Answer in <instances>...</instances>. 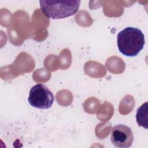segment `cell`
Instances as JSON below:
<instances>
[{
    "label": "cell",
    "instance_id": "6da1fadb",
    "mask_svg": "<svg viewBox=\"0 0 148 148\" xmlns=\"http://www.w3.org/2000/svg\"><path fill=\"white\" fill-rule=\"evenodd\" d=\"M145 35L135 27H128L117 34V45L119 51L127 57L136 56L143 49Z\"/></svg>",
    "mask_w": 148,
    "mask_h": 148
},
{
    "label": "cell",
    "instance_id": "7a4b0ae2",
    "mask_svg": "<svg viewBox=\"0 0 148 148\" xmlns=\"http://www.w3.org/2000/svg\"><path fill=\"white\" fill-rule=\"evenodd\" d=\"M80 1H40L39 5L44 15L52 19L66 18L75 14L79 10Z\"/></svg>",
    "mask_w": 148,
    "mask_h": 148
},
{
    "label": "cell",
    "instance_id": "3957f363",
    "mask_svg": "<svg viewBox=\"0 0 148 148\" xmlns=\"http://www.w3.org/2000/svg\"><path fill=\"white\" fill-rule=\"evenodd\" d=\"M54 97L49 88L42 83H38L30 90L28 101L31 106L40 109H47L51 107Z\"/></svg>",
    "mask_w": 148,
    "mask_h": 148
},
{
    "label": "cell",
    "instance_id": "277c9868",
    "mask_svg": "<svg viewBox=\"0 0 148 148\" xmlns=\"http://www.w3.org/2000/svg\"><path fill=\"white\" fill-rule=\"evenodd\" d=\"M110 140L116 147L128 148L132 145L133 142V133L128 126L117 124L114 125L111 131Z\"/></svg>",
    "mask_w": 148,
    "mask_h": 148
},
{
    "label": "cell",
    "instance_id": "5b68a950",
    "mask_svg": "<svg viewBox=\"0 0 148 148\" xmlns=\"http://www.w3.org/2000/svg\"><path fill=\"white\" fill-rule=\"evenodd\" d=\"M136 122L139 126L147 128V102L138 108L136 114Z\"/></svg>",
    "mask_w": 148,
    "mask_h": 148
}]
</instances>
